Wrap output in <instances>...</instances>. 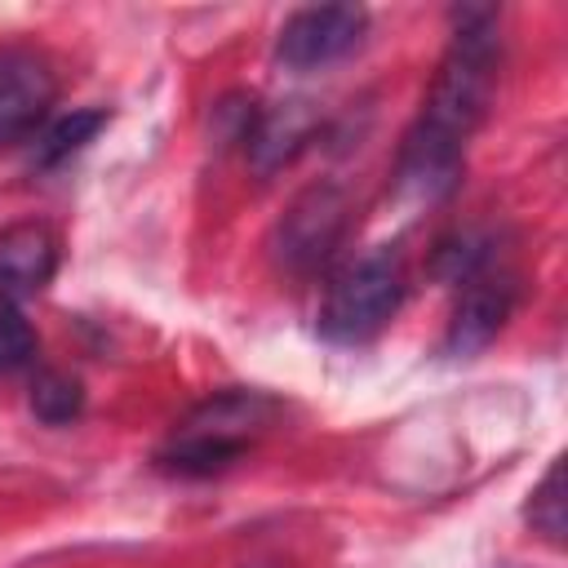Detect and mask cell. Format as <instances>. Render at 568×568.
Wrapping results in <instances>:
<instances>
[{
	"label": "cell",
	"instance_id": "obj_1",
	"mask_svg": "<svg viewBox=\"0 0 568 568\" xmlns=\"http://www.w3.org/2000/svg\"><path fill=\"white\" fill-rule=\"evenodd\" d=\"M497 71H501L497 9L484 4L457 9V27L430 80V93L399 146V169H395L399 195L417 204H435L462 182L466 142L488 115Z\"/></svg>",
	"mask_w": 568,
	"mask_h": 568
},
{
	"label": "cell",
	"instance_id": "obj_2",
	"mask_svg": "<svg viewBox=\"0 0 568 568\" xmlns=\"http://www.w3.org/2000/svg\"><path fill=\"white\" fill-rule=\"evenodd\" d=\"M280 417V404L262 390H217L204 404H195L169 435V444L155 453L160 470L204 479L235 466L248 444Z\"/></svg>",
	"mask_w": 568,
	"mask_h": 568
},
{
	"label": "cell",
	"instance_id": "obj_3",
	"mask_svg": "<svg viewBox=\"0 0 568 568\" xmlns=\"http://www.w3.org/2000/svg\"><path fill=\"white\" fill-rule=\"evenodd\" d=\"M404 288H408L404 257L390 244H377V248L359 253L324 288L320 333L328 342H342V346H355V342L377 337L395 320V311L404 302Z\"/></svg>",
	"mask_w": 568,
	"mask_h": 568
},
{
	"label": "cell",
	"instance_id": "obj_4",
	"mask_svg": "<svg viewBox=\"0 0 568 568\" xmlns=\"http://www.w3.org/2000/svg\"><path fill=\"white\" fill-rule=\"evenodd\" d=\"M346 231H351V195L337 182H311L275 217L266 248L280 271L315 275L337 257Z\"/></svg>",
	"mask_w": 568,
	"mask_h": 568
},
{
	"label": "cell",
	"instance_id": "obj_5",
	"mask_svg": "<svg viewBox=\"0 0 568 568\" xmlns=\"http://www.w3.org/2000/svg\"><path fill=\"white\" fill-rule=\"evenodd\" d=\"M368 13L359 4H306L284 18L275 36V62L288 71H320L359 49Z\"/></svg>",
	"mask_w": 568,
	"mask_h": 568
},
{
	"label": "cell",
	"instance_id": "obj_6",
	"mask_svg": "<svg viewBox=\"0 0 568 568\" xmlns=\"http://www.w3.org/2000/svg\"><path fill=\"white\" fill-rule=\"evenodd\" d=\"M58 98V71L36 44L0 49V151L27 142Z\"/></svg>",
	"mask_w": 568,
	"mask_h": 568
},
{
	"label": "cell",
	"instance_id": "obj_7",
	"mask_svg": "<svg viewBox=\"0 0 568 568\" xmlns=\"http://www.w3.org/2000/svg\"><path fill=\"white\" fill-rule=\"evenodd\" d=\"M515 302H519V280L510 271L484 266L479 275L462 280L457 306H453L448 328H444V355L470 359V355L488 351L497 342V333L506 328Z\"/></svg>",
	"mask_w": 568,
	"mask_h": 568
},
{
	"label": "cell",
	"instance_id": "obj_8",
	"mask_svg": "<svg viewBox=\"0 0 568 568\" xmlns=\"http://www.w3.org/2000/svg\"><path fill=\"white\" fill-rule=\"evenodd\" d=\"M315 129H320V111L306 98H284V102L262 106L257 120H253V129H248V138H244L248 169L262 182L275 178L284 164H293L306 151V142L315 138Z\"/></svg>",
	"mask_w": 568,
	"mask_h": 568
},
{
	"label": "cell",
	"instance_id": "obj_9",
	"mask_svg": "<svg viewBox=\"0 0 568 568\" xmlns=\"http://www.w3.org/2000/svg\"><path fill=\"white\" fill-rule=\"evenodd\" d=\"M58 257H62V244L49 222H36V217L9 222L0 231V293L13 302L44 293L49 280L58 275Z\"/></svg>",
	"mask_w": 568,
	"mask_h": 568
},
{
	"label": "cell",
	"instance_id": "obj_10",
	"mask_svg": "<svg viewBox=\"0 0 568 568\" xmlns=\"http://www.w3.org/2000/svg\"><path fill=\"white\" fill-rule=\"evenodd\" d=\"M27 408L36 422L44 426H67L84 413V386L80 377L71 373H58V368H44L31 377V395H27Z\"/></svg>",
	"mask_w": 568,
	"mask_h": 568
},
{
	"label": "cell",
	"instance_id": "obj_11",
	"mask_svg": "<svg viewBox=\"0 0 568 568\" xmlns=\"http://www.w3.org/2000/svg\"><path fill=\"white\" fill-rule=\"evenodd\" d=\"M102 124H106V111H102V106H80V111H71V115L53 120V124L36 138V164H40V169L62 164V160L75 155L84 142H93Z\"/></svg>",
	"mask_w": 568,
	"mask_h": 568
},
{
	"label": "cell",
	"instance_id": "obj_12",
	"mask_svg": "<svg viewBox=\"0 0 568 568\" xmlns=\"http://www.w3.org/2000/svg\"><path fill=\"white\" fill-rule=\"evenodd\" d=\"M528 524L532 532H541L550 546H564L568 537V497H564V457L550 462V470L541 475V484L528 497Z\"/></svg>",
	"mask_w": 568,
	"mask_h": 568
},
{
	"label": "cell",
	"instance_id": "obj_13",
	"mask_svg": "<svg viewBox=\"0 0 568 568\" xmlns=\"http://www.w3.org/2000/svg\"><path fill=\"white\" fill-rule=\"evenodd\" d=\"M36 328L27 324L22 306L0 293V373H18L36 359Z\"/></svg>",
	"mask_w": 568,
	"mask_h": 568
}]
</instances>
